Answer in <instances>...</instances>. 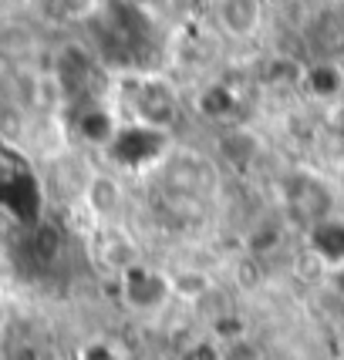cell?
<instances>
[{"mask_svg":"<svg viewBox=\"0 0 344 360\" xmlns=\"http://www.w3.org/2000/svg\"><path fill=\"white\" fill-rule=\"evenodd\" d=\"M58 246H61L58 229H51V226H34L31 233L17 243V256H20L24 263H31L34 269H47L54 263V256H58Z\"/></svg>","mask_w":344,"mask_h":360,"instance_id":"1","label":"cell"},{"mask_svg":"<svg viewBox=\"0 0 344 360\" xmlns=\"http://www.w3.org/2000/svg\"><path fill=\"white\" fill-rule=\"evenodd\" d=\"M307 37H311L314 51L321 58H328V61L338 58L344 51V11H324V14H317Z\"/></svg>","mask_w":344,"mask_h":360,"instance_id":"2","label":"cell"},{"mask_svg":"<svg viewBox=\"0 0 344 360\" xmlns=\"http://www.w3.org/2000/svg\"><path fill=\"white\" fill-rule=\"evenodd\" d=\"M219 24L233 37H250L260 27V0H219Z\"/></svg>","mask_w":344,"mask_h":360,"instance_id":"3","label":"cell"},{"mask_svg":"<svg viewBox=\"0 0 344 360\" xmlns=\"http://www.w3.org/2000/svg\"><path fill=\"white\" fill-rule=\"evenodd\" d=\"M139 108L152 118V122H162V125H169L172 118H176V98H172L162 84H145L139 91Z\"/></svg>","mask_w":344,"mask_h":360,"instance_id":"4","label":"cell"},{"mask_svg":"<svg viewBox=\"0 0 344 360\" xmlns=\"http://www.w3.org/2000/svg\"><path fill=\"white\" fill-rule=\"evenodd\" d=\"M314 243L328 259H344V222L331 219V216L314 222Z\"/></svg>","mask_w":344,"mask_h":360,"instance_id":"5","label":"cell"},{"mask_svg":"<svg viewBox=\"0 0 344 360\" xmlns=\"http://www.w3.org/2000/svg\"><path fill=\"white\" fill-rule=\"evenodd\" d=\"M115 145H128V152H115L122 162H142V158L159 152V135L156 131H145V128H135V131H125Z\"/></svg>","mask_w":344,"mask_h":360,"instance_id":"6","label":"cell"}]
</instances>
